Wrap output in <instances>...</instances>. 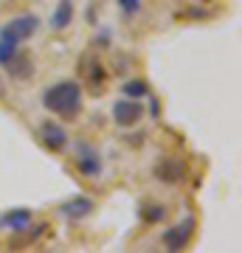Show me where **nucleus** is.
I'll list each match as a JSON object with an SVG mask.
<instances>
[{
	"label": "nucleus",
	"mask_w": 242,
	"mask_h": 253,
	"mask_svg": "<svg viewBox=\"0 0 242 253\" xmlns=\"http://www.w3.org/2000/svg\"><path fill=\"white\" fill-rule=\"evenodd\" d=\"M43 107L54 116H62L68 121L82 113V84L73 79H62L43 90Z\"/></svg>",
	"instance_id": "nucleus-1"
},
{
	"label": "nucleus",
	"mask_w": 242,
	"mask_h": 253,
	"mask_svg": "<svg viewBox=\"0 0 242 253\" xmlns=\"http://www.w3.org/2000/svg\"><path fill=\"white\" fill-rule=\"evenodd\" d=\"M37 28H40V17L37 14H17V17L6 20L0 26V40L20 45V42H26L28 37L37 34Z\"/></svg>",
	"instance_id": "nucleus-2"
},
{
	"label": "nucleus",
	"mask_w": 242,
	"mask_h": 253,
	"mask_svg": "<svg viewBox=\"0 0 242 253\" xmlns=\"http://www.w3.org/2000/svg\"><path fill=\"white\" fill-rule=\"evenodd\" d=\"M144 118V104L138 99H118L116 104H113V121H116L121 129H130V126H135L138 121Z\"/></svg>",
	"instance_id": "nucleus-3"
},
{
	"label": "nucleus",
	"mask_w": 242,
	"mask_h": 253,
	"mask_svg": "<svg viewBox=\"0 0 242 253\" xmlns=\"http://www.w3.org/2000/svg\"><path fill=\"white\" fill-rule=\"evenodd\" d=\"M192 234H194V217H186V219H180L178 225L166 228L161 242L166 251H183L189 245V239H192Z\"/></svg>",
	"instance_id": "nucleus-4"
},
{
	"label": "nucleus",
	"mask_w": 242,
	"mask_h": 253,
	"mask_svg": "<svg viewBox=\"0 0 242 253\" xmlns=\"http://www.w3.org/2000/svg\"><path fill=\"white\" fill-rule=\"evenodd\" d=\"M76 169L85 177H99L101 174V158L88 141H76Z\"/></svg>",
	"instance_id": "nucleus-5"
},
{
	"label": "nucleus",
	"mask_w": 242,
	"mask_h": 253,
	"mask_svg": "<svg viewBox=\"0 0 242 253\" xmlns=\"http://www.w3.org/2000/svg\"><path fill=\"white\" fill-rule=\"evenodd\" d=\"M40 141H43L45 149L62 152L65 146H68V132H65V126L56 124V121H43V124H40Z\"/></svg>",
	"instance_id": "nucleus-6"
},
{
	"label": "nucleus",
	"mask_w": 242,
	"mask_h": 253,
	"mask_svg": "<svg viewBox=\"0 0 242 253\" xmlns=\"http://www.w3.org/2000/svg\"><path fill=\"white\" fill-rule=\"evenodd\" d=\"M155 177L161 183H169V186H175V183L183 180V174H186V166H183V161H178V158H163V161L155 163Z\"/></svg>",
	"instance_id": "nucleus-7"
},
{
	"label": "nucleus",
	"mask_w": 242,
	"mask_h": 253,
	"mask_svg": "<svg viewBox=\"0 0 242 253\" xmlns=\"http://www.w3.org/2000/svg\"><path fill=\"white\" fill-rule=\"evenodd\" d=\"M82 76H88L90 90H93V96H96V90H101V87H104L107 71H104V65H101L96 56H85V59H82Z\"/></svg>",
	"instance_id": "nucleus-8"
},
{
	"label": "nucleus",
	"mask_w": 242,
	"mask_h": 253,
	"mask_svg": "<svg viewBox=\"0 0 242 253\" xmlns=\"http://www.w3.org/2000/svg\"><path fill=\"white\" fill-rule=\"evenodd\" d=\"M59 214H62L65 219H73V222H76V219H85V217L93 214V200L85 197V194H79V197L62 203V206H59Z\"/></svg>",
	"instance_id": "nucleus-9"
},
{
	"label": "nucleus",
	"mask_w": 242,
	"mask_h": 253,
	"mask_svg": "<svg viewBox=\"0 0 242 253\" xmlns=\"http://www.w3.org/2000/svg\"><path fill=\"white\" fill-rule=\"evenodd\" d=\"M6 73H9L14 82L31 79V76H34V59H31L28 54H23V51H17V54H14V59L6 65Z\"/></svg>",
	"instance_id": "nucleus-10"
},
{
	"label": "nucleus",
	"mask_w": 242,
	"mask_h": 253,
	"mask_svg": "<svg viewBox=\"0 0 242 253\" xmlns=\"http://www.w3.org/2000/svg\"><path fill=\"white\" fill-rule=\"evenodd\" d=\"M31 225V211L28 208H11L6 211L3 217H0V228H6L11 234H20V231H26Z\"/></svg>",
	"instance_id": "nucleus-11"
},
{
	"label": "nucleus",
	"mask_w": 242,
	"mask_h": 253,
	"mask_svg": "<svg viewBox=\"0 0 242 253\" xmlns=\"http://www.w3.org/2000/svg\"><path fill=\"white\" fill-rule=\"evenodd\" d=\"M73 23V0H59L56 9L51 11V28L54 31H65Z\"/></svg>",
	"instance_id": "nucleus-12"
},
{
	"label": "nucleus",
	"mask_w": 242,
	"mask_h": 253,
	"mask_svg": "<svg viewBox=\"0 0 242 253\" xmlns=\"http://www.w3.org/2000/svg\"><path fill=\"white\" fill-rule=\"evenodd\" d=\"M138 217H141L144 222H149V225L163 222V219H166V206H163V203H144V206L138 208Z\"/></svg>",
	"instance_id": "nucleus-13"
},
{
	"label": "nucleus",
	"mask_w": 242,
	"mask_h": 253,
	"mask_svg": "<svg viewBox=\"0 0 242 253\" xmlns=\"http://www.w3.org/2000/svg\"><path fill=\"white\" fill-rule=\"evenodd\" d=\"M121 93H124L127 99H146L149 96V84L144 79H130L121 84Z\"/></svg>",
	"instance_id": "nucleus-14"
},
{
	"label": "nucleus",
	"mask_w": 242,
	"mask_h": 253,
	"mask_svg": "<svg viewBox=\"0 0 242 253\" xmlns=\"http://www.w3.org/2000/svg\"><path fill=\"white\" fill-rule=\"evenodd\" d=\"M20 48L14 45V42H6V40H0V68H6V65L14 59V54H17Z\"/></svg>",
	"instance_id": "nucleus-15"
},
{
	"label": "nucleus",
	"mask_w": 242,
	"mask_h": 253,
	"mask_svg": "<svg viewBox=\"0 0 242 253\" xmlns=\"http://www.w3.org/2000/svg\"><path fill=\"white\" fill-rule=\"evenodd\" d=\"M118 9L124 11L127 17H133L135 11H141V0H118Z\"/></svg>",
	"instance_id": "nucleus-16"
},
{
	"label": "nucleus",
	"mask_w": 242,
	"mask_h": 253,
	"mask_svg": "<svg viewBox=\"0 0 242 253\" xmlns=\"http://www.w3.org/2000/svg\"><path fill=\"white\" fill-rule=\"evenodd\" d=\"M93 45H110V28H101L99 34L93 37Z\"/></svg>",
	"instance_id": "nucleus-17"
},
{
	"label": "nucleus",
	"mask_w": 242,
	"mask_h": 253,
	"mask_svg": "<svg viewBox=\"0 0 242 253\" xmlns=\"http://www.w3.org/2000/svg\"><path fill=\"white\" fill-rule=\"evenodd\" d=\"M146 99H149V113H152V118H158V101L152 99V93H149Z\"/></svg>",
	"instance_id": "nucleus-18"
}]
</instances>
